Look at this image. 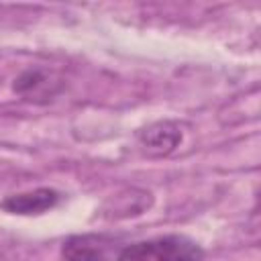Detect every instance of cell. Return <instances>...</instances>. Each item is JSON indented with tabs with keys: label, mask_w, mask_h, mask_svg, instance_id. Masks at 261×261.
I'll list each match as a JSON object with an SVG mask.
<instances>
[{
	"label": "cell",
	"mask_w": 261,
	"mask_h": 261,
	"mask_svg": "<svg viewBox=\"0 0 261 261\" xmlns=\"http://www.w3.org/2000/svg\"><path fill=\"white\" fill-rule=\"evenodd\" d=\"M116 261H204V249L186 234H161L124 245Z\"/></svg>",
	"instance_id": "1"
},
{
	"label": "cell",
	"mask_w": 261,
	"mask_h": 261,
	"mask_svg": "<svg viewBox=\"0 0 261 261\" xmlns=\"http://www.w3.org/2000/svg\"><path fill=\"white\" fill-rule=\"evenodd\" d=\"M124 245L112 234L84 232L71 234L61 245L63 261H116Z\"/></svg>",
	"instance_id": "2"
},
{
	"label": "cell",
	"mask_w": 261,
	"mask_h": 261,
	"mask_svg": "<svg viewBox=\"0 0 261 261\" xmlns=\"http://www.w3.org/2000/svg\"><path fill=\"white\" fill-rule=\"evenodd\" d=\"M63 88V77L47 67H29L14 77L12 92L29 102H47Z\"/></svg>",
	"instance_id": "3"
},
{
	"label": "cell",
	"mask_w": 261,
	"mask_h": 261,
	"mask_svg": "<svg viewBox=\"0 0 261 261\" xmlns=\"http://www.w3.org/2000/svg\"><path fill=\"white\" fill-rule=\"evenodd\" d=\"M184 139L181 126L175 120H155L137 133L139 147L151 157H165L173 153Z\"/></svg>",
	"instance_id": "4"
},
{
	"label": "cell",
	"mask_w": 261,
	"mask_h": 261,
	"mask_svg": "<svg viewBox=\"0 0 261 261\" xmlns=\"http://www.w3.org/2000/svg\"><path fill=\"white\" fill-rule=\"evenodd\" d=\"M61 200V194L53 188H35L29 192L10 194L0 200V208L8 214L18 216H39L53 210Z\"/></svg>",
	"instance_id": "5"
},
{
	"label": "cell",
	"mask_w": 261,
	"mask_h": 261,
	"mask_svg": "<svg viewBox=\"0 0 261 261\" xmlns=\"http://www.w3.org/2000/svg\"><path fill=\"white\" fill-rule=\"evenodd\" d=\"M153 198L149 192L145 190H128L126 194H116L108 204V212L106 216L110 218H120V216H133V214H143L149 206H151Z\"/></svg>",
	"instance_id": "6"
}]
</instances>
